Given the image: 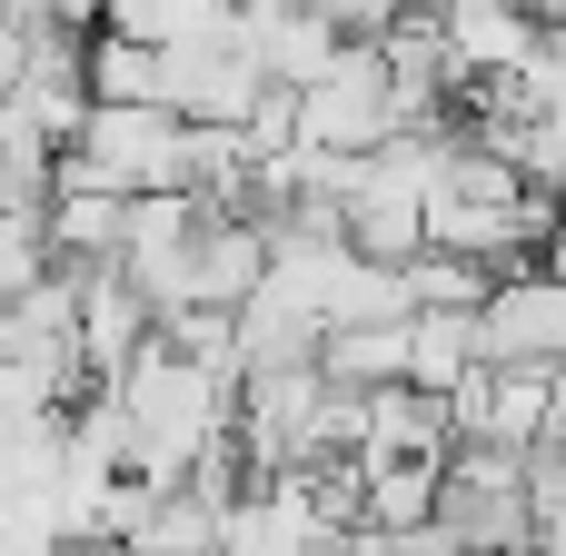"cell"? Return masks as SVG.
<instances>
[{
  "label": "cell",
  "instance_id": "52a82bcc",
  "mask_svg": "<svg viewBox=\"0 0 566 556\" xmlns=\"http://www.w3.org/2000/svg\"><path fill=\"white\" fill-rule=\"evenodd\" d=\"M99 30L149 50H209L239 30V0H99Z\"/></svg>",
  "mask_w": 566,
  "mask_h": 556
},
{
  "label": "cell",
  "instance_id": "277c9868",
  "mask_svg": "<svg viewBox=\"0 0 566 556\" xmlns=\"http://www.w3.org/2000/svg\"><path fill=\"white\" fill-rule=\"evenodd\" d=\"M566 358V279L547 259H507L478 298V368H557Z\"/></svg>",
  "mask_w": 566,
  "mask_h": 556
},
{
  "label": "cell",
  "instance_id": "30bf717a",
  "mask_svg": "<svg viewBox=\"0 0 566 556\" xmlns=\"http://www.w3.org/2000/svg\"><path fill=\"white\" fill-rule=\"evenodd\" d=\"M488 289H497L488 259H448V249H418V259H408V298H418V308H478Z\"/></svg>",
  "mask_w": 566,
  "mask_h": 556
},
{
  "label": "cell",
  "instance_id": "8fae6325",
  "mask_svg": "<svg viewBox=\"0 0 566 556\" xmlns=\"http://www.w3.org/2000/svg\"><path fill=\"white\" fill-rule=\"evenodd\" d=\"M318 20H328L338 40H378L388 20H408V0H318Z\"/></svg>",
  "mask_w": 566,
  "mask_h": 556
},
{
  "label": "cell",
  "instance_id": "9c48e42d",
  "mask_svg": "<svg viewBox=\"0 0 566 556\" xmlns=\"http://www.w3.org/2000/svg\"><path fill=\"white\" fill-rule=\"evenodd\" d=\"M318 378H328V388H398V378H408V318L328 328V338H318Z\"/></svg>",
  "mask_w": 566,
  "mask_h": 556
},
{
  "label": "cell",
  "instance_id": "ba28073f",
  "mask_svg": "<svg viewBox=\"0 0 566 556\" xmlns=\"http://www.w3.org/2000/svg\"><path fill=\"white\" fill-rule=\"evenodd\" d=\"M478 368V308H408V388L448 398Z\"/></svg>",
  "mask_w": 566,
  "mask_h": 556
},
{
  "label": "cell",
  "instance_id": "6da1fadb",
  "mask_svg": "<svg viewBox=\"0 0 566 556\" xmlns=\"http://www.w3.org/2000/svg\"><path fill=\"white\" fill-rule=\"evenodd\" d=\"M189 119L169 109H119V99H90V119L70 129L60 149V179L80 189H109V199H149V189H189Z\"/></svg>",
  "mask_w": 566,
  "mask_h": 556
},
{
  "label": "cell",
  "instance_id": "7c38bea8",
  "mask_svg": "<svg viewBox=\"0 0 566 556\" xmlns=\"http://www.w3.org/2000/svg\"><path fill=\"white\" fill-rule=\"evenodd\" d=\"M547 448H566V358L547 368Z\"/></svg>",
  "mask_w": 566,
  "mask_h": 556
},
{
  "label": "cell",
  "instance_id": "5bb4252c",
  "mask_svg": "<svg viewBox=\"0 0 566 556\" xmlns=\"http://www.w3.org/2000/svg\"><path fill=\"white\" fill-rule=\"evenodd\" d=\"M408 10H448V0H408Z\"/></svg>",
  "mask_w": 566,
  "mask_h": 556
},
{
  "label": "cell",
  "instance_id": "8992f818",
  "mask_svg": "<svg viewBox=\"0 0 566 556\" xmlns=\"http://www.w3.org/2000/svg\"><path fill=\"white\" fill-rule=\"evenodd\" d=\"M408 458H448V398L428 388H358V468H408Z\"/></svg>",
  "mask_w": 566,
  "mask_h": 556
},
{
  "label": "cell",
  "instance_id": "7a4b0ae2",
  "mask_svg": "<svg viewBox=\"0 0 566 556\" xmlns=\"http://www.w3.org/2000/svg\"><path fill=\"white\" fill-rule=\"evenodd\" d=\"M428 527H438L448 547H468V556H527V547H537V517H527V458H517V448H448Z\"/></svg>",
  "mask_w": 566,
  "mask_h": 556
},
{
  "label": "cell",
  "instance_id": "3957f363",
  "mask_svg": "<svg viewBox=\"0 0 566 556\" xmlns=\"http://www.w3.org/2000/svg\"><path fill=\"white\" fill-rule=\"evenodd\" d=\"M289 99H298V149H338V159H358V149H378V139L408 129V99H398L378 40H348V50H338L308 90H289Z\"/></svg>",
  "mask_w": 566,
  "mask_h": 556
},
{
  "label": "cell",
  "instance_id": "5b68a950",
  "mask_svg": "<svg viewBox=\"0 0 566 556\" xmlns=\"http://www.w3.org/2000/svg\"><path fill=\"white\" fill-rule=\"evenodd\" d=\"M249 60H259V80L269 90H308L348 40L318 20V0H239V30H229Z\"/></svg>",
  "mask_w": 566,
  "mask_h": 556
},
{
  "label": "cell",
  "instance_id": "4fadbf2b",
  "mask_svg": "<svg viewBox=\"0 0 566 556\" xmlns=\"http://www.w3.org/2000/svg\"><path fill=\"white\" fill-rule=\"evenodd\" d=\"M547 269H557V279H566V219H557V239H547Z\"/></svg>",
  "mask_w": 566,
  "mask_h": 556
}]
</instances>
